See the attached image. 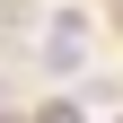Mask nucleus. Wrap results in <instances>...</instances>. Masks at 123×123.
<instances>
[{
    "instance_id": "f257e3e1",
    "label": "nucleus",
    "mask_w": 123,
    "mask_h": 123,
    "mask_svg": "<svg viewBox=\"0 0 123 123\" xmlns=\"http://www.w3.org/2000/svg\"><path fill=\"white\" fill-rule=\"evenodd\" d=\"M79 53H88V9H62L53 35H44V62H53V70H70Z\"/></svg>"
}]
</instances>
